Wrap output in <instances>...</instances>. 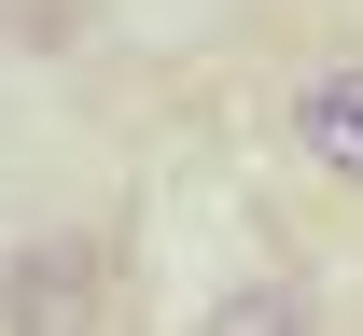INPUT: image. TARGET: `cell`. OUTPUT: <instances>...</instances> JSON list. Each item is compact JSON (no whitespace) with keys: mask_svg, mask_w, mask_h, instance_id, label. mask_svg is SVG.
I'll return each instance as SVG.
<instances>
[{"mask_svg":"<svg viewBox=\"0 0 363 336\" xmlns=\"http://www.w3.org/2000/svg\"><path fill=\"white\" fill-rule=\"evenodd\" d=\"M98 323V239H28L0 266V336H84Z\"/></svg>","mask_w":363,"mask_h":336,"instance_id":"obj_1","label":"cell"},{"mask_svg":"<svg viewBox=\"0 0 363 336\" xmlns=\"http://www.w3.org/2000/svg\"><path fill=\"white\" fill-rule=\"evenodd\" d=\"M294 141H308V168H350L363 183V70H308L294 85Z\"/></svg>","mask_w":363,"mask_h":336,"instance_id":"obj_2","label":"cell"},{"mask_svg":"<svg viewBox=\"0 0 363 336\" xmlns=\"http://www.w3.org/2000/svg\"><path fill=\"white\" fill-rule=\"evenodd\" d=\"M196 336H321V308H308L294 281H238V294L196 308Z\"/></svg>","mask_w":363,"mask_h":336,"instance_id":"obj_3","label":"cell"}]
</instances>
